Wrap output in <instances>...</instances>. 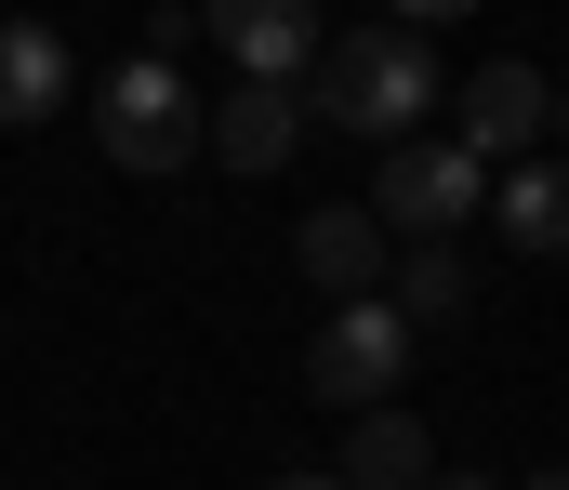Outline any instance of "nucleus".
Listing matches in <instances>:
<instances>
[{
    "label": "nucleus",
    "instance_id": "1",
    "mask_svg": "<svg viewBox=\"0 0 569 490\" xmlns=\"http://www.w3.org/2000/svg\"><path fill=\"white\" fill-rule=\"evenodd\" d=\"M437 107H450V80H437V27H345L331 53H318V120L331 133H358V147H398V133H425Z\"/></svg>",
    "mask_w": 569,
    "mask_h": 490
},
{
    "label": "nucleus",
    "instance_id": "2",
    "mask_svg": "<svg viewBox=\"0 0 569 490\" xmlns=\"http://www.w3.org/2000/svg\"><path fill=\"white\" fill-rule=\"evenodd\" d=\"M93 133H107V160H120V172L172 186V172L212 147V107L186 93V67H172V53H133V67H107V107H93Z\"/></svg>",
    "mask_w": 569,
    "mask_h": 490
},
{
    "label": "nucleus",
    "instance_id": "3",
    "mask_svg": "<svg viewBox=\"0 0 569 490\" xmlns=\"http://www.w3.org/2000/svg\"><path fill=\"white\" fill-rule=\"evenodd\" d=\"M305 384L331 398V411H385L398 384H411V306L398 292H345L318 344H305Z\"/></svg>",
    "mask_w": 569,
    "mask_h": 490
},
{
    "label": "nucleus",
    "instance_id": "4",
    "mask_svg": "<svg viewBox=\"0 0 569 490\" xmlns=\"http://www.w3.org/2000/svg\"><path fill=\"white\" fill-rule=\"evenodd\" d=\"M371 212H385L398 239H450L463 212H490V160H477L463 133H398L385 172H371Z\"/></svg>",
    "mask_w": 569,
    "mask_h": 490
},
{
    "label": "nucleus",
    "instance_id": "5",
    "mask_svg": "<svg viewBox=\"0 0 569 490\" xmlns=\"http://www.w3.org/2000/svg\"><path fill=\"white\" fill-rule=\"evenodd\" d=\"M450 133H463L477 160H543V133H557V80H543L530 53H490L477 80H450Z\"/></svg>",
    "mask_w": 569,
    "mask_h": 490
},
{
    "label": "nucleus",
    "instance_id": "6",
    "mask_svg": "<svg viewBox=\"0 0 569 490\" xmlns=\"http://www.w3.org/2000/svg\"><path fill=\"white\" fill-rule=\"evenodd\" d=\"M199 27H212V53L239 67V80H305L331 40H318V0H199Z\"/></svg>",
    "mask_w": 569,
    "mask_h": 490
},
{
    "label": "nucleus",
    "instance_id": "7",
    "mask_svg": "<svg viewBox=\"0 0 569 490\" xmlns=\"http://www.w3.org/2000/svg\"><path fill=\"white\" fill-rule=\"evenodd\" d=\"M67 107H80V53H67V27L0 13V133H40V120H67Z\"/></svg>",
    "mask_w": 569,
    "mask_h": 490
},
{
    "label": "nucleus",
    "instance_id": "8",
    "mask_svg": "<svg viewBox=\"0 0 569 490\" xmlns=\"http://www.w3.org/2000/svg\"><path fill=\"white\" fill-rule=\"evenodd\" d=\"M291 147H305V93H291V80H239V93L212 107V160L226 172H279Z\"/></svg>",
    "mask_w": 569,
    "mask_h": 490
},
{
    "label": "nucleus",
    "instance_id": "9",
    "mask_svg": "<svg viewBox=\"0 0 569 490\" xmlns=\"http://www.w3.org/2000/svg\"><path fill=\"white\" fill-rule=\"evenodd\" d=\"M291 266H305L331 306L371 292V279H385V212H305V226H291Z\"/></svg>",
    "mask_w": 569,
    "mask_h": 490
},
{
    "label": "nucleus",
    "instance_id": "10",
    "mask_svg": "<svg viewBox=\"0 0 569 490\" xmlns=\"http://www.w3.org/2000/svg\"><path fill=\"white\" fill-rule=\"evenodd\" d=\"M331 478H345V490H425V478H437V464H425V424H411L398 398H385V411H358Z\"/></svg>",
    "mask_w": 569,
    "mask_h": 490
},
{
    "label": "nucleus",
    "instance_id": "11",
    "mask_svg": "<svg viewBox=\"0 0 569 490\" xmlns=\"http://www.w3.org/2000/svg\"><path fill=\"white\" fill-rule=\"evenodd\" d=\"M490 226H503L517 252H569V160H517L490 186Z\"/></svg>",
    "mask_w": 569,
    "mask_h": 490
},
{
    "label": "nucleus",
    "instance_id": "12",
    "mask_svg": "<svg viewBox=\"0 0 569 490\" xmlns=\"http://www.w3.org/2000/svg\"><path fill=\"white\" fill-rule=\"evenodd\" d=\"M398 306H411V319H463V306H477V266H463V252H450V239H411V252H398Z\"/></svg>",
    "mask_w": 569,
    "mask_h": 490
},
{
    "label": "nucleus",
    "instance_id": "13",
    "mask_svg": "<svg viewBox=\"0 0 569 490\" xmlns=\"http://www.w3.org/2000/svg\"><path fill=\"white\" fill-rule=\"evenodd\" d=\"M398 27H450V13H477V0H385Z\"/></svg>",
    "mask_w": 569,
    "mask_h": 490
},
{
    "label": "nucleus",
    "instance_id": "14",
    "mask_svg": "<svg viewBox=\"0 0 569 490\" xmlns=\"http://www.w3.org/2000/svg\"><path fill=\"white\" fill-rule=\"evenodd\" d=\"M266 490H345V478H266Z\"/></svg>",
    "mask_w": 569,
    "mask_h": 490
},
{
    "label": "nucleus",
    "instance_id": "15",
    "mask_svg": "<svg viewBox=\"0 0 569 490\" xmlns=\"http://www.w3.org/2000/svg\"><path fill=\"white\" fill-rule=\"evenodd\" d=\"M557 160H569V93H557Z\"/></svg>",
    "mask_w": 569,
    "mask_h": 490
},
{
    "label": "nucleus",
    "instance_id": "16",
    "mask_svg": "<svg viewBox=\"0 0 569 490\" xmlns=\"http://www.w3.org/2000/svg\"><path fill=\"white\" fill-rule=\"evenodd\" d=\"M425 490H490V478H425Z\"/></svg>",
    "mask_w": 569,
    "mask_h": 490
},
{
    "label": "nucleus",
    "instance_id": "17",
    "mask_svg": "<svg viewBox=\"0 0 569 490\" xmlns=\"http://www.w3.org/2000/svg\"><path fill=\"white\" fill-rule=\"evenodd\" d=\"M530 490H569V478H530Z\"/></svg>",
    "mask_w": 569,
    "mask_h": 490
}]
</instances>
